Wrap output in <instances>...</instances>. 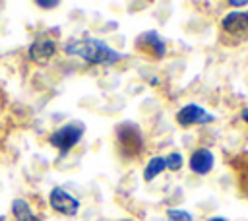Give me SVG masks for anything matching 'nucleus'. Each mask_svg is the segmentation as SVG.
Segmentation results:
<instances>
[{
    "instance_id": "obj_1",
    "label": "nucleus",
    "mask_w": 248,
    "mask_h": 221,
    "mask_svg": "<svg viewBox=\"0 0 248 221\" xmlns=\"http://www.w3.org/2000/svg\"><path fill=\"white\" fill-rule=\"evenodd\" d=\"M64 50L70 56H79L85 62L97 64V66H112V64L120 62V60H124L122 52L114 50L112 47H108L101 39H93V37L72 39L70 43H66Z\"/></svg>"
},
{
    "instance_id": "obj_2",
    "label": "nucleus",
    "mask_w": 248,
    "mask_h": 221,
    "mask_svg": "<svg viewBox=\"0 0 248 221\" xmlns=\"http://www.w3.org/2000/svg\"><path fill=\"white\" fill-rule=\"evenodd\" d=\"M116 142L126 157H138L143 151L141 130L134 122H122L116 126Z\"/></svg>"
},
{
    "instance_id": "obj_3",
    "label": "nucleus",
    "mask_w": 248,
    "mask_h": 221,
    "mask_svg": "<svg viewBox=\"0 0 248 221\" xmlns=\"http://www.w3.org/2000/svg\"><path fill=\"white\" fill-rule=\"evenodd\" d=\"M83 132H85V126L83 122H68L64 126H60L58 130H54L50 136H48V143L52 147H56L60 153H68L74 145L79 143V140L83 138Z\"/></svg>"
},
{
    "instance_id": "obj_4",
    "label": "nucleus",
    "mask_w": 248,
    "mask_h": 221,
    "mask_svg": "<svg viewBox=\"0 0 248 221\" xmlns=\"http://www.w3.org/2000/svg\"><path fill=\"white\" fill-rule=\"evenodd\" d=\"M221 29L232 41H248V12L232 10L221 19Z\"/></svg>"
},
{
    "instance_id": "obj_5",
    "label": "nucleus",
    "mask_w": 248,
    "mask_h": 221,
    "mask_svg": "<svg viewBox=\"0 0 248 221\" xmlns=\"http://www.w3.org/2000/svg\"><path fill=\"white\" fill-rule=\"evenodd\" d=\"M48 204L54 211H58L62 215H76L79 211V200L76 196H72L68 190H64L62 186H54L50 190Z\"/></svg>"
},
{
    "instance_id": "obj_6",
    "label": "nucleus",
    "mask_w": 248,
    "mask_h": 221,
    "mask_svg": "<svg viewBox=\"0 0 248 221\" xmlns=\"http://www.w3.org/2000/svg\"><path fill=\"white\" fill-rule=\"evenodd\" d=\"M213 120H215V116L211 112H207L205 109H202L200 105H196V103H188L176 112V122L182 128H190V126H196V124H209Z\"/></svg>"
},
{
    "instance_id": "obj_7",
    "label": "nucleus",
    "mask_w": 248,
    "mask_h": 221,
    "mask_svg": "<svg viewBox=\"0 0 248 221\" xmlns=\"http://www.w3.org/2000/svg\"><path fill=\"white\" fill-rule=\"evenodd\" d=\"M27 52H29V58L33 62L45 64V62H48L54 56V52H56V41L52 37H48L46 33H43V35H39L29 45V50Z\"/></svg>"
},
{
    "instance_id": "obj_8",
    "label": "nucleus",
    "mask_w": 248,
    "mask_h": 221,
    "mask_svg": "<svg viewBox=\"0 0 248 221\" xmlns=\"http://www.w3.org/2000/svg\"><path fill=\"white\" fill-rule=\"evenodd\" d=\"M136 47L141 48V50H145V52H149L155 58H163L167 54V45H165L163 37L157 31H145V33L138 35Z\"/></svg>"
},
{
    "instance_id": "obj_9",
    "label": "nucleus",
    "mask_w": 248,
    "mask_h": 221,
    "mask_svg": "<svg viewBox=\"0 0 248 221\" xmlns=\"http://www.w3.org/2000/svg\"><path fill=\"white\" fill-rule=\"evenodd\" d=\"M213 165H215V155L211 153V149L207 147H198L194 149V153L190 155L188 159V167L194 174H207L213 171Z\"/></svg>"
},
{
    "instance_id": "obj_10",
    "label": "nucleus",
    "mask_w": 248,
    "mask_h": 221,
    "mask_svg": "<svg viewBox=\"0 0 248 221\" xmlns=\"http://www.w3.org/2000/svg\"><path fill=\"white\" fill-rule=\"evenodd\" d=\"M12 215L16 221H43L41 217L35 215V211L31 209V205L23 198H16L12 202Z\"/></svg>"
},
{
    "instance_id": "obj_11",
    "label": "nucleus",
    "mask_w": 248,
    "mask_h": 221,
    "mask_svg": "<svg viewBox=\"0 0 248 221\" xmlns=\"http://www.w3.org/2000/svg\"><path fill=\"white\" fill-rule=\"evenodd\" d=\"M165 169H167V165H165V157H161V155L151 157V159L147 161L145 169H143V180H145V182H151V180H153L155 176H159Z\"/></svg>"
},
{
    "instance_id": "obj_12",
    "label": "nucleus",
    "mask_w": 248,
    "mask_h": 221,
    "mask_svg": "<svg viewBox=\"0 0 248 221\" xmlns=\"http://www.w3.org/2000/svg\"><path fill=\"white\" fill-rule=\"evenodd\" d=\"M167 219L169 221H194L192 213L182 209V207H169L167 209Z\"/></svg>"
},
{
    "instance_id": "obj_13",
    "label": "nucleus",
    "mask_w": 248,
    "mask_h": 221,
    "mask_svg": "<svg viewBox=\"0 0 248 221\" xmlns=\"http://www.w3.org/2000/svg\"><path fill=\"white\" fill-rule=\"evenodd\" d=\"M165 165H167V169H169V171L176 173V171H180V169H182V165H184V157H182L180 153L172 151V153H169V155L165 157Z\"/></svg>"
},
{
    "instance_id": "obj_14",
    "label": "nucleus",
    "mask_w": 248,
    "mask_h": 221,
    "mask_svg": "<svg viewBox=\"0 0 248 221\" xmlns=\"http://www.w3.org/2000/svg\"><path fill=\"white\" fill-rule=\"evenodd\" d=\"M60 2L58 0H37V6L39 8H45V10H50V8H56Z\"/></svg>"
},
{
    "instance_id": "obj_15",
    "label": "nucleus",
    "mask_w": 248,
    "mask_h": 221,
    "mask_svg": "<svg viewBox=\"0 0 248 221\" xmlns=\"http://www.w3.org/2000/svg\"><path fill=\"white\" fill-rule=\"evenodd\" d=\"M232 8H244V6H248V2H238V0H232V2H229Z\"/></svg>"
},
{
    "instance_id": "obj_16",
    "label": "nucleus",
    "mask_w": 248,
    "mask_h": 221,
    "mask_svg": "<svg viewBox=\"0 0 248 221\" xmlns=\"http://www.w3.org/2000/svg\"><path fill=\"white\" fill-rule=\"evenodd\" d=\"M240 118H242V120L248 124V107H246V109H242V112H240Z\"/></svg>"
},
{
    "instance_id": "obj_17",
    "label": "nucleus",
    "mask_w": 248,
    "mask_h": 221,
    "mask_svg": "<svg viewBox=\"0 0 248 221\" xmlns=\"http://www.w3.org/2000/svg\"><path fill=\"white\" fill-rule=\"evenodd\" d=\"M205 221H227L225 217H219V215H213V217H209V219H205Z\"/></svg>"
},
{
    "instance_id": "obj_18",
    "label": "nucleus",
    "mask_w": 248,
    "mask_h": 221,
    "mask_svg": "<svg viewBox=\"0 0 248 221\" xmlns=\"http://www.w3.org/2000/svg\"><path fill=\"white\" fill-rule=\"evenodd\" d=\"M0 221H6V217H4V215H0Z\"/></svg>"
}]
</instances>
